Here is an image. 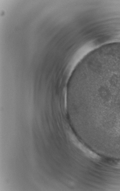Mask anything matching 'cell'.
<instances>
[{
  "instance_id": "1",
  "label": "cell",
  "mask_w": 120,
  "mask_h": 191,
  "mask_svg": "<svg viewBox=\"0 0 120 191\" xmlns=\"http://www.w3.org/2000/svg\"><path fill=\"white\" fill-rule=\"evenodd\" d=\"M72 141H73L74 145L79 148V149L82 150L84 154L88 157H89V158L96 160H99L100 158V157L99 155L94 153V152L91 151V150L84 146L80 142H79L76 138L73 137V138Z\"/></svg>"
},
{
  "instance_id": "2",
  "label": "cell",
  "mask_w": 120,
  "mask_h": 191,
  "mask_svg": "<svg viewBox=\"0 0 120 191\" xmlns=\"http://www.w3.org/2000/svg\"><path fill=\"white\" fill-rule=\"evenodd\" d=\"M116 165L118 168H120V162L118 163Z\"/></svg>"
}]
</instances>
